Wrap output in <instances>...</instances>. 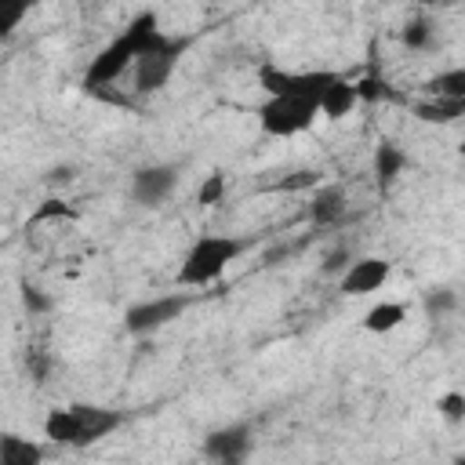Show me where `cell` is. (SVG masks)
<instances>
[{"instance_id": "cell-1", "label": "cell", "mask_w": 465, "mask_h": 465, "mask_svg": "<svg viewBox=\"0 0 465 465\" xmlns=\"http://www.w3.org/2000/svg\"><path fill=\"white\" fill-rule=\"evenodd\" d=\"M124 425V414L116 407H98V403H69L54 407L44 418V436L62 447H91L116 432Z\"/></svg>"}, {"instance_id": "cell-2", "label": "cell", "mask_w": 465, "mask_h": 465, "mask_svg": "<svg viewBox=\"0 0 465 465\" xmlns=\"http://www.w3.org/2000/svg\"><path fill=\"white\" fill-rule=\"evenodd\" d=\"M247 251V240L243 236H225V232H207V236H196L178 265V287H207L214 283L240 254Z\"/></svg>"}, {"instance_id": "cell-3", "label": "cell", "mask_w": 465, "mask_h": 465, "mask_svg": "<svg viewBox=\"0 0 465 465\" xmlns=\"http://www.w3.org/2000/svg\"><path fill=\"white\" fill-rule=\"evenodd\" d=\"M316 102L312 98H294V94H269L258 105V124L272 138H294L316 124Z\"/></svg>"}, {"instance_id": "cell-4", "label": "cell", "mask_w": 465, "mask_h": 465, "mask_svg": "<svg viewBox=\"0 0 465 465\" xmlns=\"http://www.w3.org/2000/svg\"><path fill=\"white\" fill-rule=\"evenodd\" d=\"M185 47H189V36H171L163 47L138 54L134 65H131L134 91H138V94H153V91L167 87V80H171V73H174V65H178V54H182Z\"/></svg>"}, {"instance_id": "cell-5", "label": "cell", "mask_w": 465, "mask_h": 465, "mask_svg": "<svg viewBox=\"0 0 465 465\" xmlns=\"http://www.w3.org/2000/svg\"><path fill=\"white\" fill-rule=\"evenodd\" d=\"M334 76L338 73H331V69H280V65H265L258 73V80L269 94H294V98H312V102L323 94V87Z\"/></svg>"}, {"instance_id": "cell-6", "label": "cell", "mask_w": 465, "mask_h": 465, "mask_svg": "<svg viewBox=\"0 0 465 465\" xmlns=\"http://www.w3.org/2000/svg\"><path fill=\"white\" fill-rule=\"evenodd\" d=\"M189 294L185 291H174V294H160V298H145V302H138V305H131L127 312H124V327L131 331V334H153V331H160V327H167L171 320H178L185 309H189Z\"/></svg>"}, {"instance_id": "cell-7", "label": "cell", "mask_w": 465, "mask_h": 465, "mask_svg": "<svg viewBox=\"0 0 465 465\" xmlns=\"http://www.w3.org/2000/svg\"><path fill=\"white\" fill-rule=\"evenodd\" d=\"M134 58H138V51H134V40L127 36V33H120V36H113L94 58H91V65H87V76H84V87L87 91H102V87H109V84H116L131 65H134Z\"/></svg>"}, {"instance_id": "cell-8", "label": "cell", "mask_w": 465, "mask_h": 465, "mask_svg": "<svg viewBox=\"0 0 465 465\" xmlns=\"http://www.w3.org/2000/svg\"><path fill=\"white\" fill-rule=\"evenodd\" d=\"M174 189H178L174 163H145L131 174V200L138 207H160Z\"/></svg>"}, {"instance_id": "cell-9", "label": "cell", "mask_w": 465, "mask_h": 465, "mask_svg": "<svg viewBox=\"0 0 465 465\" xmlns=\"http://www.w3.org/2000/svg\"><path fill=\"white\" fill-rule=\"evenodd\" d=\"M389 272H392V265H389L385 258L367 254V258H356V262L345 265L338 287H341V294H349V298H363V294L381 291L385 280H389Z\"/></svg>"}, {"instance_id": "cell-10", "label": "cell", "mask_w": 465, "mask_h": 465, "mask_svg": "<svg viewBox=\"0 0 465 465\" xmlns=\"http://www.w3.org/2000/svg\"><path fill=\"white\" fill-rule=\"evenodd\" d=\"M247 454H251V429L247 425H225L203 440V458L214 465H243Z\"/></svg>"}, {"instance_id": "cell-11", "label": "cell", "mask_w": 465, "mask_h": 465, "mask_svg": "<svg viewBox=\"0 0 465 465\" xmlns=\"http://www.w3.org/2000/svg\"><path fill=\"white\" fill-rule=\"evenodd\" d=\"M349 211V193L341 182H327V185H316L312 196H309V222L312 225H334L341 222Z\"/></svg>"}, {"instance_id": "cell-12", "label": "cell", "mask_w": 465, "mask_h": 465, "mask_svg": "<svg viewBox=\"0 0 465 465\" xmlns=\"http://www.w3.org/2000/svg\"><path fill=\"white\" fill-rule=\"evenodd\" d=\"M356 105H360V98H356V84L345 80V76H334V80L323 87V94L316 98V113L327 116V120H341V116H349Z\"/></svg>"}, {"instance_id": "cell-13", "label": "cell", "mask_w": 465, "mask_h": 465, "mask_svg": "<svg viewBox=\"0 0 465 465\" xmlns=\"http://www.w3.org/2000/svg\"><path fill=\"white\" fill-rule=\"evenodd\" d=\"M0 465H44V447L22 432H0Z\"/></svg>"}, {"instance_id": "cell-14", "label": "cell", "mask_w": 465, "mask_h": 465, "mask_svg": "<svg viewBox=\"0 0 465 465\" xmlns=\"http://www.w3.org/2000/svg\"><path fill=\"white\" fill-rule=\"evenodd\" d=\"M403 320H407V305H403V302H378V305H371V309L363 312V331H371V334H389V331H396Z\"/></svg>"}, {"instance_id": "cell-15", "label": "cell", "mask_w": 465, "mask_h": 465, "mask_svg": "<svg viewBox=\"0 0 465 465\" xmlns=\"http://www.w3.org/2000/svg\"><path fill=\"white\" fill-rule=\"evenodd\" d=\"M403 167H407V153L400 149V145H378V153H374V174H378V185L381 189H389L400 174H403Z\"/></svg>"}, {"instance_id": "cell-16", "label": "cell", "mask_w": 465, "mask_h": 465, "mask_svg": "<svg viewBox=\"0 0 465 465\" xmlns=\"http://www.w3.org/2000/svg\"><path fill=\"white\" fill-rule=\"evenodd\" d=\"M400 40H403V47H411V51H429V47L436 44V25H432V18H429V15L407 18L403 29H400Z\"/></svg>"}, {"instance_id": "cell-17", "label": "cell", "mask_w": 465, "mask_h": 465, "mask_svg": "<svg viewBox=\"0 0 465 465\" xmlns=\"http://www.w3.org/2000/svg\"><path fill=\"white\" fill-rule=\"evenodd\" d=\"M436 91V98H450V102H465V69L454 65V69H443L436 73V80L429 84Z\"/></svg>"}, {"instance_id": "cell-18", "label": "cell", "mask_w": 465, "mask_h": 465, "mask_svg": "<svg viewBox=\"0 0 465 465\" xmlns=\"http://www.w3.org/2000/svg\"><path fill=\"white\" fill-rule=\"evenodd\" d=\"M414 113H418L421 120H432V124H450V120H458V116L465 113V102L436 98V102H421V105H414Z\"/></svg>"}, {"instance_id": "cell-19", "label": "cell", "mask_w": 465, "mask_h": 465, "mask_svg": "<svg viewBox=\"0 0 465 465\" xmlns=\"http://www.w3.org/2000/svg\"><path fill=\"white\" fill-rule=\"evenodd\" d=\"M421 305H425V312H429V316L454 312V309H458V291H450V287H432V291H425Z\"/></svg>"}, {"instance_id": "cell-20", "label": "cell", "mask_w": 465, "mask_h": 465, "mask_svg": "<svg viewBox=\"0 0 465 465\" xmlns=\"http://www.w3.org/2000/svg\"><path fill=\"white\" fill-rule=\"evenodd\" d=\"M29 15V4L25 0H0V40L11 36Z\"/></svg>"}, {"instance_id": "cell-21", "label": "cell", "mask_w": 465, "mask_h": 465, "mask_svg": "<svg viewBox=\"0 0 465 465\" xmlns=\"http://www.w3.org/2000/svg\"><path fill=\"white\" fill-rule=\"evenodd\" d=\"M222 196H225V174H222V171H214V174H207V178L200 182L196 200H200L203 207H211V203H218Z\"/></svg>"}, {"instance_id": "cell-22", "label": "cell", "mask_w": 465, "mask_h": 465, "mask_svg": "<svg viewBox=\"0 0 465 465\" xmlns=\"http://www.w3.org/2000/svg\"><path fill=\"white\" fill-rule=\"evenodd\" d=\"M22 305H25V312L29 316H44V312H51V294H44L40 287H33V283H22Z\"/></svg>"}, {"instance_id": "cell-23", "label": "cell", "mask_w": 465, "mask_h": 465, "mask_svg": "<svg viewBox=\"0 0 465 465\" xmlns=\"http://www.w3.org/2000/svg\"><path fill=\"white\" fill-rule=\"evenodd\" d=\"M316 185H320V174H316V171H309V167H305V171H294V174H287V178H280V182H276V189H280V193L316 189Z\"/></svg>"}, {"instance_id": "cell-24", "label": "cell", "mask_w": 465, "mask_h": 465, "mask_svg": "<svg viewBox=\"0 0 465 465\" xmlns=\"http://www.w3.org/2000/svg\"><path fill=\"white\" fill-rule=\"evenodd\" d=\"M436 407H440V414H443L447 421H454V425L465 418V396H461V392H447V396H440Z\"/></svg>"}, {"instance_id": "cell-25", "label": "cell", "mask_w": 465, "mask_h": 465, "mask_svg": "<svg viewBox=\"0 0 465 465\" xmlns=\"http://www.w3.org/2000/svg\"><path fill=\"white\" fill-rule=\"evenodd\" d=\"M25 371L33 374V381H44L47 371H51V356H47L44 349H29V352H25Z\"/></svg>"}, {"instance_id": "cell-26", "label": "cell", "mask_w": 465, "mask_h": 465, "mask_svg": "<svg viewBox=\"0 0 465 465\" xmlns=\"http://www.w3.org/2000/svg\"><path fill=\"white\" fill-rule=\"evenodd\" d=\"M44 218H76V211L65 207L62 200H44V207L33 211V222H44Z\"/></svg>"}, {"instance_id": "cell-27", "label": "cell", "mask_w": 465, "mask_h": 465, "mask_svg": "<svg viewBox=\"0 0 465 465\" xmlns=\"http://www.w3.org/2000/svg\"><path fill=\"white\" fill-rule=\"evenodd\" d=\"M352 84H356V98H360V102H374V98L381 94V80H378L374 73H367L363 80H352Z\"/></svg>"}]
</instances>
